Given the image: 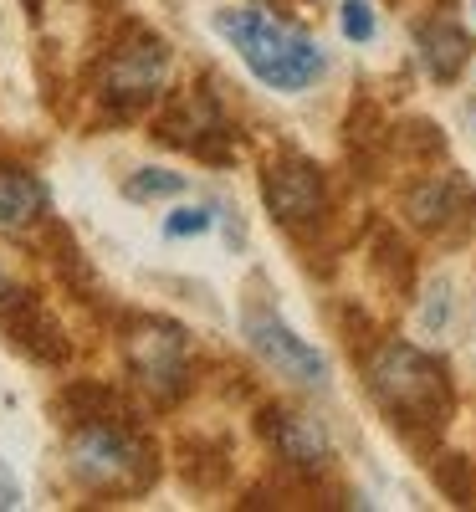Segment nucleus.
Returning <instances> with one entry per match:
<instances>
[{
    "label": "nucleus",
    "mask_w": 476,
    "mask_h": 512,
    "mask_svg": "<svg viewBox=\"0 0 476 512\" xmlns=\"http://www.w3.org/2000/svg\"><path fill=\"white\" fill-rule=\"evenodd\" d=\"M215 31H221L241 52V62L277 93H302L323 77V52L308 36H297V31L256 16V11H221L215 16Z\"/></svg>",
    "instance_id": "f257e3e1"
},
{
    "label": "nucleus",
    "mask_w": 476,
    "mask_h": 512,
    "mask_svg": "<svg viewBox=\"0 0 476 512\" xmlns=\"http://www.w3.org/2000/svg\"><path fill=\"white\" fill-rule=\"evenodd\" d=\"M369 395L395 415L400 425H425V431H441L451 415V379L446 369L410 349V344H384L369 364Z\"/></svg>",
    "instance_id": "f03ea898"
},
{
    "label": "nucleus",
    "mask_w": 476,
    "mask_h": 512,
    "mask_svg": "<svg viewBox=\"0 0 476 512\" xmlns=\"http://www.w3.org/2000/svg\"><path fill=\"white\" fill-rule=\"evenodd\" d=\"M149 472H154L149 451L118 425H88L72 441V477L88 482L93 492H139Z\"/></svg>",
    "instance_id": "7ed1b4c3"
},
{
    "label": "nucleus",
    "mask_w": 476,
    "mask_h": 512,
    "mask_svg": "<svg viewBox=\"0 0 476 512\" xmlns=\"http://www.w3.org/2000/svg\"><path fill=\"white\" fill-rule=\"evenodd\" d=\"M246 338L282 379L302 384V390H323L328 384V359L308 344V338H297L272 308H246Z\"/></svg>",
    "instance_id": "20e7f679"
},
{
    "label": "nucleus",
    "mask_w": 476,
    "mask_h": 512,
    "mask_svg": "<svg viewBox=\"0 0 476 512\" xmlns=\"http://www.w3.org/2000/svg\"><path fill=\"white\" fill-rule=\"evenodd\" d=\"M128 369H134V379L144 390H154L159 400L180 395L185 390V338H180V328H169V323L134 328V338H128Z\"/></svg>",
    "instance_id": "39448f33"
},
{
    "label": "nucleus",
    "mask_w": 476,
    "mask_h": 512,
    "mask_svg": "<svg viewBox=\"0 0 476 512\" xmlns=\"http://www.w3.org/2000/svg\"><path fill=\"white\" fill-rule=\"evenodd\" d=\"M267 205H272V216L282 226H308L323 216V205H328V190H323V175L308 164V159H282L267 169Z\"/></svg>",
    "instance_id": "423d86ee"
},
{
    "label": "nucleus",
    "mask_w": 476,
    "mask_h": 512,
    "mask_svg": "<svg viewBox=\"0 0 476 512\" xmlns=\"http://www.w3.org/2000/svg\"><path fill=\"white\" fill-rule=\"evenodd\" d=\"M169 67V47L164 41H139V47H123L108 67V88L123 98H149L159 88V77Z\"/></svg>",
    "instance_id": "0eeeda50"
},
{
    "label": "nucleus",
    "mask_w": 476,
    "mask_h": 512,
    "mask_svg": "<svg viewBox=\"0 0 476 512\" xmlns=\"http://www.w3.org/2000/svg\"><path fill=\"white\" fill-rule=\"evenodd\" d=\"M466 57H471V36H466L456 21L441 16V21H425V26H420V62H425V72L436 77V82L461 77Z\"/></svg>",
    "instance_id": "6e6552de"
},
{
    "label": "nucleus",
    "mask_w": 476,
    "mask_h": 512,
    "mask_svg": "<svg viewBox=\"0 0 476 512\" xmlns=\"http://www.w3.org/2000/svg\"><path fill=\"white\" fill-rule=\"evenodd\" d=\"M267 436H272V446L292 466H323L328 461V436L318 431V420H308V415H292V410L267 415Z\"/></svg>",
    "instance_id": "1a4fd4ad"
},
{
    "label": "nucleus",
    "mask_w": 476,
    "mask_h": 512,
    "mask_svg": "<svg viewBox=\"0 0 476 512\" xmlns=\"http://www.w3.org/2000/svg\"><path fill=\"white\" fill-rule=\"evenodd\" d=\"M41 205H47V195H41V185L26 169H0V226L16 231V226L36 221Z\"/></svg>",
    "instance_id": "9d476101"
},
{
    "label": "nucleus",
    "mask_w": 476,
    "mask_h": 512,
    "mask_svg": "<svg viewBox=\"0 0 476 512\" xmlns=\"http://www.w3.org/2000/svg\"><path fill=\"white\" fill-rule=\"evenodd\" d=\"M456 195H461V190H456L451 180H425L420 190L405 195V210H410L415 226H441V221L456 216Z\"/></svg>",
    "instance_id": "9b49d317"
},
{
    "label": "nucleus",
    "mask_w": 476,
    "mask_h": 512,
    "mask_svg": "<svg viewBox=\"0 0 476 512\" xmlns=\"http://www.w3.org/2000/svg\"><path fill=\"white\" fill-rule=\"evenodd\" d=\"M180 190H185V175H169V169H139V175L123 185L128 200H164V195H180Z\"/></svg>",
    "instance_id": "f8f14e48"
},
{
    "label": "nucleus",
    "mask_w": 476,
    "mask_h": 512,
    "mask_svg": "<svg viewBox=\"0 0 476 512\" xmlns=\"http://www.w3.org/2000/svg\"><path fill=\"white\" fill-rule=\"evenodd\" d=\"M343 36L349 41H374V6L369 0H343Z\"/></svg>",
    "instance_id": "ddd939ff"
},
{
    "label": "nucleus",
    "mask_w": 476,
    "mask_h": 512,
    "mask_svg": "<svg viewBox=\"0 0 476 512\" xmlns=\"http://www.w3.org/2000/svg\"><path fill=\"white\" fill-rule=\"evenodd\" d=\"M164 231H169V236H200V231H210V210L185 205V210H175V216L164 221Z\"/></svg>",
    "instance_id": "4468645a"
},
{
    "label": "nucleus",
    "mask_w": 476,
    "mask_h": 512,
    "mask_svg": "<svg viewBox=\"0 0 476 512\" xmlns=\"http://www.w3.org/2000/svg\"><path fill=\"white\" fill-rule=\"evenodd\" d=\"M0 507H21V487H16V477L0 466Z\"/></svg>",
    "instance_id": "2eb2a0df"
}]
</instances>
